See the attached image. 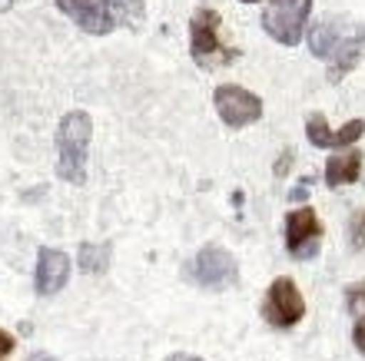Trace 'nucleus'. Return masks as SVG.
Segmentation results:
<instances>
[{
  "label": "nucleus",
  "mask_w": 365,
  "mask_h": 361,
  "mask_svg": "<svg viewBox=\"0 0 365 361\" xmlns=\"http://www.w3.org/2000/svg\"><path fill=\"white\" fill-rule=\"evenodd\" d=\"M309 50L312 57L329 63V83H339L349 70L362 60L365 50V27L356 20H319L312 33H309Z\"/></svg>",
  "instance_id": "obj_1"
},
{
  "label": "nucleus",
  "mask_w": 365,
  "mask_h": 361,
  "mask_svg": "<svg viewBox=\"0 0 365 361\" xmlns=\"http://www.w3.org/2000/svg\"><path fill=\"white\" fill-rule=\"evenodd\" d=\"M93 136V120L83 110H70L57 126V176L83 186L87 179V150Z\"/></svg>",
  "instance_id": "obj_2"
},
{
  "label": "nucleus",
  "mask_w": 365,
  "mask_h": 361,
  "mask_svg": "<svg viewBox=\"0 0 365 361\" xmlns=\"http://www.w3.org/2000/svg\"><path fill=\"white\" fill-rule=\"evenodd\" d=\"M190 50H192V60L206 70L226 67V63L236 60V50L226 47L220 40V14H216V10H196V14H192Z\"/></svg>",
  "instance_id": "obj_3"
},
{
  "label": "nucleus",
  "mask_w": 365,
  "mask_h": 361,
  "mask_svg": "<svg viewBox=\"0 0 365 361\" xmlns=\"http://www.w3.org/2000/svg\"><path fill=\"white\" fill-rule=\"evenodd\" d=\"M309 10H312V0H272L262 14V30L276 43L296 47L302 40V30H306Z\"/></svg>",
  "instance_id": "obj_4"
},
{
  "label": "nucleus",
  "mask_w": 365,
  "mask_h": 361,
  "mask_svg": "<svg viewBox=\"0 0 365 361\" xmlns=\"http://www.w3.org/2000/svg\"><path fill=\"white\" fill-rule=\"evenodd\" d=\"M186 276H190L196 286L212 288V292H222V288L236 286L240 266H236V258H232L222 246H206V248H200V256L190 262Z\"/></svg>",
  "instance_id": "obj_5"
},
{
  "label": "nucleus",
  "mask_w": 365,
  "mask_h": 361,
  "mask_svg": "<svg viewBox=\"0 0 365 361\" xmlns=\"http://www.w3.org/2000/svg\"><path fill=\"white\" fill-rule=\"evenodd\" d=\"M212 103H216L220 120L226 126H232V130H242V126L256 123V120L262 116V100H259V96L250 93L246 86H236V83L216 86Z\"/></svg>",
  "instance_id": "obj_6"
},
{
  "label": "nucleus",
  "mask_w": 365,
  "mask_h": 361,
  "mask_svg": "<svg viewBox=\"0 0 365 361\" xmlns=\"http://www.w3.org/2000/svg\"><path fill=\"white\" fill-rule=\"evenodd\" d=\"M262 315L266 322L276 325V328H292V325L302 322L306 315V298L296 288L292 278H276L266 292V302H262Z\"/></svg>",
  "instance_id": "obj_7"
},
{
  "label": "nucleus",
  "mask_w": 365,
  "mask_h": 361,
  "mask_svg": "<svg viewBox=\"0 0 365 361\" xmlns=\"http://www.w3.org/2000/svg\"><path fill=\"white\" fill-rule=\"evenodd\" d=\"M319 246H322V222H319L316 209H302L289 212L286 219V248L292 252L296 258H316L319 256Z\"/></svg>",
  "instance_id": "obj_8"
},
{
  "label": "nucleus",
  "mask_w": 365,
  "mask_h": 361,
  "mask_svg": "<svg viewBox=\"0 0 365 361\" xmlns=\"http://www.w3.org/2000/svg\"><path fill=\"white\" fill-rule=\"evenodd\" d=\"M57 7L67 14L80 30H87L93 37H106L116 27L110 0H57Z\"/></svg>",
  "instance_id": "obj_9"
},
{
  "label": "nucleus",
  "mask_w": 365,
  "mask_h": 361,
  "mask_svg": "<svg viewBox=\"0 0 365 361\" xmlns=\"http://www.w3.org/2000/svg\"><path fill=\"white\" fill-rule=\"evenodd\" d=\"M362 133H365V123H362V120H352V123H346L342 130H329V126H326V116H322V113H312L306 120L309 143L319 146V150H342V146H352Z\"/></svg>",
  "instance_id": "obj_10"
},
{
  "label": "nucleus",
  "mask_w": 365,
  "mask_h": 361,
  "mask_svg": "<svg viewBox=\"0 0 365 361\" xmlns=\"http://www.w3.org/2000/svg\"><path fill=\"white\" fill-rule=\"evenodd\" d=\"M70 278V258L60 252V248H40L37 256V276H34V286L40 295H57L60 288L67 286Z\"/></svg>",
  "instance_id": "obj_11"
},
{
  "label": "nucleus",
  "mask_w": 365,
  "mask_h": 361,
  "mask_svg": "<svg viewBox=\"0 0 365 361\" xmlns=\"http://www.w3.org/2000/svg\"><path fill=\"white\" fill-rule=\"evenodd\" d=\"M359 172H362V152L359 150H339V156L326 162V182L336 189V186H349V182L359 179Z\"/></svg>",
  "instance_id": "obj_12"
},
{
  "label": "nucleus",
  "mask_w": 365,
  "mask_h": 361,
  "mask_svg": "<svg viewBox=\"0 0 365 361\" xmlns=\"http://www.w3.org/2000/svg\"><path fill=\"white\" fill-rule=\"evenodd\" d=\"M77 266L83 268V272H106V266H110V246H96V242H83L80 246V256H77Z\"/></svg>",
  "instance_id": "obj_13"
},
{
  "label": "nucleus",
  "mask_w": 365,
  "mask_h": 361,
  "mask_svg": "<svg viewBox=\"0 0 365 361\" xmlns=\"http://www.w3.org/2000/svg\"><path fill=\"white\" fill-rule=\"evenodd\" d=\"M110 10L116 23H126V27H140L146 17L143 0H110Z\"/></svg>",
  "instance_id": "obj_14"
},
{
  "label": "nucleus",
  "mask_w": 365,
  "mask_h": 361,
  "mask_svg": "<svg viewBox=\"0 0 365 361\" xmlns=\"http://www.w3.org/2000/svg\"><path fill=\"white\" fill-rule=\"evenodd\" d=\"M352 248H362L365 246V209H356L352 212Z\"/></svg>",
  "instance_id": "obj_15"
},
{
  "label": "nucleus",
  "mask_w": 365,
  "mask_h": 361,
  "mask_svg": "<svg viewBox=\"0 0 365 361\" xmlns=\"http://www.w3.org/2000/svg\"><path fill=\"white\" fill-rule=\"evenodd\" d=\"M352 342H356V348L365 355V318H359L356 328H352Z\"/></svg>",
  "instance_id": "obj_16"
},
{
  "label": "nucleus",
  "mask_w": 365,
  "mask_h": 361,
  "mask_svg": "<svg viewBox=\"0 0 365 361\" xmlns=\"http://www.w3.org/2000/svg\"><path fill=\"white\" fill-rule=\"evenodd\" d=\"M10 352H14V335L0 328V358H4V355H10Z\"/></svg>",
  "instance_id": "obj_17"
},
{
  "label": "nucleus",
  "mask_w": 365,
  "mask_h": 361,
  "mask_svg": "<svg viewBox=\"0 0 365 361\" xmlns=\"http://www.w3.org/2000/svg\"><path fill=\"white\" fill-rule=\"evenodd\" d=\"M292 156H296V152H292V150H286V152H282V159H279V166H276V172H279V176H282V172H286L289 166H292Z\"/></svg>",
  "instance_id": "obj_18"
},
{
  "label": "nucleus",
  "mask_w": 365,
  "mask_h": 361,
  "mask_svg": "<svg viewBox=\"0 0 365 361\" xmlns=\"http://www.w3.org/2000/svg\"><path fill=\"white\" fill-rule=\"evenodd\" d=\"M166 361H202V358H196V355H170Z\"/></svg>",
  "instance_id": "obj_19"
},
{
  "label": "nucleus",
  "mask_w": 365,
  "mask_h": 361,
  "mask_svg": "<svg viewBox=\"0 0 365 361\" xmlns=\"http://www.w3.org/2000/svg\"><path fill=\"white\" fill-rule=\"evenodd\" d=\"M14 7V0H0V14H4V10H10Z\"/></svg>",
  "instance_id": "obj_20"
},
{
  "label": "nucleus",
  "mask_w": 365,
  "mask_h": 361,
  "mask_svg": "<svg viewBox=\"0 0 365 361\" xmlns=\"http://www.w3.org/2000/svg\"><path fill=\"white\" fill-rule=\"evenodd\" d=\"M242 4H256V0H242Z\"/></svg>",
  "instance_id": "obj_21"
}]
</instances>
